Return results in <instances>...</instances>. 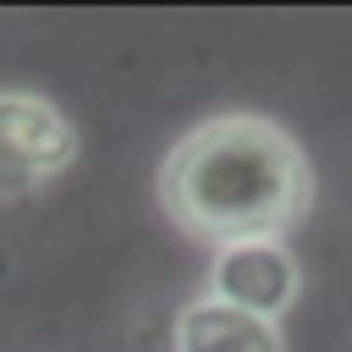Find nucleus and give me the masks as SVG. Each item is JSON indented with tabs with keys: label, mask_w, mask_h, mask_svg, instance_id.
I'll return each mask as SVG.
<instances>
[{
	"label": "nucleus",
	"mask_w": 352,
	"mask_h": 352,
	"mask_svg": "<svg viewBox=\"0 0 352 352\" xmlns=\"http://www.w3.org/2000/svg\"><path fill=\"white\" fill-rule=\"evenodd\" d=\"M302 292V264L292 258L286 242H231L214 248L209 264V297L248 308L258 319H280Z\"/></svg>",
	"instance_id": "obj_3"
},
{
	"label": "nucleus",
	"mask_w": 352,
	"mask_h": 352,
	"mask_svg": "<svg viewBox=\"0 0 352 352\" xmlns=\"http://www.w3.org/2000/svg\"><path fill=\"white\" fill-rule=\"evenodd\" d=\"M77 165V126L33 88H0V204L44 192Z\"/></svg>",
	"instance_id": "obj_2"
},
{
	"label": "nucleus",
	"mask_w": 352,
	"mask_h": 352,
	"mask_svg": "<svg viewBox=\"0 0 352 352\" xmlns=\"http://www.w3.org/2000/svg\"><path fill=\"white\" fill-rule=\"evenodd\" d=\"M170 352H286V336L275 319H258L204 292L176 314Z\"/></svg>",
	"instance_id": "obj_4"
},
{
	"label": "nucleus",
	"mask_w": 352,
	"mask_h": 352,
	"mask_svg": "<svg viewBox=\"0 0 352 352\" xmlns=\"http://www.w3.org/2000/svg\"><path fill=\"white\" fill-rule=\"evenodd\" d=\"M165 214L214 248L280 242L314 209V165L270 116H214L192 126L160 165Z\"/></svg>",
	"instance_id": "obj_1"
}]
</instances>
